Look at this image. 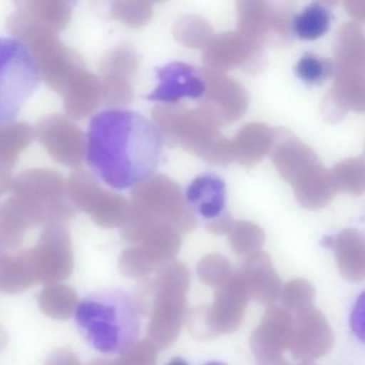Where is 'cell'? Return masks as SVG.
Wrapping results in <instances>:
<instances>
[{"label": "cell", "instance_id": "obj_13", "mask_svg": "<svg viewBox=\"0 0 365 365\" xmlns=\"http://www.w3.org/2000/svg\"><path fill=\"white\" fill-rule=\"evenodd\" d=\"M262 44L252 41L239 31L222 34L204 48L202 61L207 68L223 72L234 68H254L260 61Z\"/></svg>", "mask_w": 365, "mask_h": 365}, {"label": "cell", "instance_id": "obj_6", "mask_svg": "<svg viewBox=\"0 0 365 365\" xmlns=\"http://www.w3.org/2000/svg\"><path fill=\"white\" fill-rule=\"evenodd\" d=\"M190 272L178 260L162 264L155 282L148 341L157 349L170 347L180 334L187 313Z\"/></svg>", "mask_w": 365, "mask_h": 365}, {"label": "cell", "instance_id": "obj_24", "mask_svg": "<svg viewBox=\"0 0 365 365\" xmlns=\"http://www.w3.org/2000/svg\"><path fill=\"white\" fill-rule=\"evenodd\" d=\"M176 41L191 50L205 48L215 37L212 27L197 16H180L173 29Z\"/></svg>", "mask_w": 365, "mask_h": 365}, {"label": "cell", "instance_id": "obj_10", "mask_svg": "<svg viewBox=\"0 0 365 365\" xmlns=\"http://www.w3.org/2000/svg\"><path fill=\"white\" fill-rule=\"evenodd\" d=\"M200 73L206 84L200 108L211 113L220 125L235 123L247 113L249 95L237 81L207 67Z\"/></svg>", "mask_w": 365, "mask_h": 365}, {"label": "cell", "instance_id": "obj_38", "mask_svg": "<svg viewBox=\"0 0 365 365\" xmlns=\"http://www.w3.org/2000/svg\"><path fill=\"white\" fill-rule=\"evenodd\" d=\"M168 365H189L187 364V361L183 360L181 358H175L170 361V363H168Z\"/></svg>", "mask_w": 365, "mask_h": 365}, {"label": "cell", "instance_id": "obj_29", "mask_svg": "<svg viewBox=\"0 0 365 365\" xmlns=\"http://www.w3.org/2000/svg\"><path fill=\"white\" fill-rule=\"evenodd\" d=\"M334 72V63L329 59L307 53L296 66V73L301 81L309 85H319L328 80Z\"/></svg>", "mask_w": 365, "mask_h": 365}, {"label": "cell", "instance_id": "obj_27", "mask_svg": "<svg viewBox=\"0 0 365 365\" xmlns=\"http://www.w3.org/2000/svg\"><path fill=\"white\" fill-rule=\"evenodd\" d=\"M228 235L232 251L238 254L255 253L264 242V230L249 221H235Z\"/></svg>", "mask_w": 365, "mask_h": 365}, {"label": "cell", "instance_id": "obj_22", "mask_svg": "<svg viewBox=\"0 0 365 365\" xmlns=\"http://www.w3.org/2000/svg\"><path fill=\"white\" fill-rule=\"evenodd\" d=\"M143 242L142 249L157 266L173 260L180 250L182 238L179 230L172 226L155 225L147 232Z\"/></svg>", "mask_w": 365, "mask_h": 365}, {"label": "cell", "instance_id": "obj_25", "mask_svg": "<svg viewBox=\"0 0 365 365\" xmlns=\"http://www.w3.org/2000/svg\"><path fill=\"white\" fill-rule=\"evenodd\" d=\"M331 14L319 3L311 4L292 22V29L303 40H316L329 31Z\"/></svg>", "mask_w": 365, "mask_h": 365}, {"label": "cell", "instance_id": "obj_35", "mask_svg": "<svg viewBox=\"0 0 365 365\" xmlns=\"http://www.w3.org/2000/svg\"><path fill=\"white\" fill-rule=\"evenodd\" d=\"M46 365H81V363L76 354L69 350L63 349L51 354Z\"/></svg>", "mask_w": 365, "mask_h": 365}, {"label": "cell", "instance_id": "obj_37", "mask_svg": "<svg viewBox=\"0 0 365 365\" xmlns=\"http://www.w3.org/2000/svg\"><path fill=\"white\" fill-rule=\"evenodd\" d=\"M363 297H361L360 301L356 304V309L352 315V326L356 333L360 335L361 339L363 337V320H364V307H363Z\"/></svg>", "mask_w": 365, "mask_h": 365}, {"label": "cell", "instance_id": "obj_19", "mask_svg": "<svg viewBox=\"0 0 365 365\" xmlns=\"http://www.w3.org/2000/svg\"><path fill=\"white\" fill-rule=\"evenodd\" d=\"M189 204L206 219L215 220L225 208V183L215 175H202L192 181L187 190Z\"/></svg>", "mask_w": 365, "mask_h": 365}, {"label": "cell", "instance_id": "obj_2", "mask_svg": "<svg viewBox=\"0 0 365 365\" xmlns=\"http://www.w3.org/2000/svg\"><path fill=\"white\" fill-rule=\"evenodd\" d=\"M76 324L91 347L106 356H123L138 341L140 312L125 290L99 289L76 304Z\"/></svg>", "mask_w": 365, "mask_h": 365}, {"label": "cell", "instance_id": "obj_9", "mask_svg": "<svg viewBox=\"0 0 365 365\" xmlns=\"http://www.w3.org/2000/svg\"><path fill=\"white\" fill-rule=\"evenodd\" d=\"M239 33L264 46L289 41V9L268 1L245 0L237 4Z\"/></svg>", "mask_w": 365, "mask_h": 365}, {"label": "cell", "instance_id": "obj_32", "mask_svg": "<svg viewBox=\"0 0 365 365\" xmlns=\"http://www.w3.org/2000/svg\"><path fill=\"white\" fill-rule=\"evenodd\" d=\"M119 264L123 274L133 279L146 277L155 267L143 249L125 250L120 255Z\"/></svg>", "mask_w": 365, "mask_h": 365}, {"label": "cell", "instance_id": "obj_7", "mask_svg": "<svg viewBox=\"0 0 365 365\" xmlns=\"http://www.w3.org/2000/svg\"><path fill=\"white\" fill-rule=\"evenodd\" d=\"M138 210L136 212L151 226L168 225L179 232H191L196 217L185 202L180 187L168 177L157 175L134 189Z\"/></svg>", "mask_w": 365, "mask_h": 365}, {"label": "cell", "instance_id": "obj_28", "mask_svg": "<svg viewBox=\"0 0 365 365\" xmlns=\"http://www.w3.org/2000/svg\"><path fill=\"white\" fill-rule=\"evenodd\" d=\"M197 274L200 281L210 287L219 288L230 281L234 275L230 262L220 254H209L197 264Z\"/></svg>", "mask_w": 365, "mask_h": 365}, {"label": "cell", "instance_id": "obj_3", "mask_svg": "<svg viewBox=\"0 0 365 365\" xmlns=\"http://www.w3.org/2000/svg\"><path fill=\"white\" fill-rule=\"evenodd\" d=\"M153 119L162 140L168 144L182 147L213 165H230L234 161L232 140L222 135L221 125L204 108L181 112L159 106L153 110Z\"/></svg>", "mask_w": 365, "mask_h": 365}, {"label": "cell", "instance_id": "obj_16", "mask_svg": "<svg viewBox=\"0 0 365 365\" xmlns=\"http://www.w3.org/2000/svg\"><path fill=\"white\" fill-rule=\"evenodd\" d=\"M242 275L247 294L260 304H273L282 294V282L270 256L255 252L247 258Z\"/></svg>", "mask_w": 365, "mask_h": 365}, {"label": "cell", "instance_id": "obj_8", "mask_svg": "<svg viewBox=\"0 0 365 365\" xmlns=\"http://www.w3.org/2000/svg\"><path fill=\"white\" fill-rule=\"evenodd\" d=\"M249 294L241 273L232 275L227 283L215 288L211 305L198 309L191 320V331L200 339L234 332L245 315Z\"/></svg>", "mask_w": 365, "mask_h": 365}, {"label": "cell", "instance_id": "obj_18", "mask_svg": "<svg viewBox=\"0 0 365 365\" xmlns=\"http://www.w3.org/2000/svg\"><path fill=\"white\" fill-rule=\"evenodd\" d=\"M275 133L269 125L251 123L243 125L232 140L234 161L252 166L262 161L272 149Z\"/></svg>", "mask_w": 365, "mask_h": 365}, {"label": "cell", "instance_id": "obj_11", "mask_svg": "<svg viewBox=\"0 0 365 365\" xmlns=\"http://www.w3.org/2000/svg\"><path fill=\"white\" fill-rule=\"evenodd\" d=\"M294 318L279 307L267 309L262 322L253 331L251 348L256 364L283 360V352L289 349L294 332Z\"/></svg>", "mask_w": 365, "mask_h": 365}, {"label": "cell", "instance_id": "obj_30", "mask_svg": "<svg viewBox=\"0 0 365 365\" xmlns=\"http://www.w3.org/2000/svg\"><path fill=\"white\" fill-rule=\"evenodd\" d=\"M281 296H283L284 304L294 312L300 313L309 309L313 304L314 288L307 279H294L288 282L282 288Z\"/></svg>", "mask_w": 365, "mask_h": 365}, {"label": "cell", "instance_id": "obj_23", "mask_svg": "<svg viewBox=\"0 0 365 365\" xmlns=\"http://www.w3.org/2000/svg\"><path fill=\"white\" fill-rule=\"evenodd\" d=\"M364 160L350 158L339 162L329 172L333 191L344 192L350 195L360 196L364 191Z\"/></svg>", "mask_w": 365, "mask_h": 365}, {"label": "cell", "instance_id": "obj_26", "mask_svg": "<svg viewBox=\"0 0 365 365\" xmlns=\"http://www.w3.org/2000/svg\"><path fill=\"white\" fill-rule=\"evenodd\" d=\"M76 294L66 285L46 286L39 294V305L46 315L56 319H67L76 307Z\"/></svg>", "mask_w": 365, "mask_h": 365}, {"label": "cell", "instance_id": "obj_31", "mask_svg": "<svg viewBox=\"0 0 365 365\" xmlns=\"http://www.w3.org/2000/svg\"><path fill=\"white\" fill-rule=\"evenodd\" d=\"M157 348L149 341L135 344L129 351L113 361L98 360L89 365H155L157 364Z\"/></svg>", "mask_w": 365, "mask_h": 365}, {"label": "cell", "instance_id": "obj_21", "mask_svg": "<svg viewBox=\"0 0 365 365\" xmlns=\"http://www.w3.org/2000/svg\"><path fill=\"white\" fill-rule=\"evenodd\" d=\"M334 55L336 66L364 68V34L356 23H346L339 29L335 38Z\"/></svg>", "mask_w": 365, "mask_h": 365}, {"label": "cell", "instance_id": "obj_4", "mask_svg": "<svg viewBox=\"0 0 365 365\" xmlns=\"http://www.w3.org/2000/svg\"><path fill=\"white\" fill-rule=\"evenodd\" d=\"M272 160L275 170L292 187L301 206L314 210L331 202L334 191L329 172L309 146L296 138L284 140L275 148Z\"/></svg>", "mask_w": 365, "mask_h": 365}, {"label": "cell", "instance_id": "obj_12", "mask_svg": "<svg viewBox=\"0 0 365 365\" xmlns=\"http://www.w3.org/2000/svg\"><path fill=\"white\" fill-rule=\"evenodd\" d=\"M364 108V68L334 65L332 88L322 100L326 120L336 123L348 112L363 113Z\"/></svg>", "mask_w": 365, "mask_h": 365}, {"label": "cell", "instance_id": "obj_14", "mask_svg": "<svg viewBox=\"0 0 365 365\" xmlns=\"http://www.w3.org/2000/svg\"><path fill=\"white\" fill-rule=\"evenodd\" d=\"M289 350L294 358L309 360L330 351L334 344L331 327L324 314L314 307L296 314Z\"/></svg>", "mask_w": 365, "mask_h": 365}, {"label": "cell", "instance_id": "obj_20", "mask_svg": "<svg viewBox=\"0 0 365 365\" xmlns=\"http://www.w3.org/2000/svg\"><path fill=\"white\" fill-rule=\"evenodd\" d=\"M37 282L31 253L22 254L18 257H0V292H21Z\"/></svg>", "mask_w": 365, "mask_h": 365}, {"label": "cell", "instance_id": "obj_34", "mask_svg": "<svg viewBox=\"0 0 365 365\" xmlns=\"http://www.w3.org/2000/svg\"><path fill=\"white\" fill-rule=\"evenodd\" d=\"M234 220L232 219L227 213H223L217 219L207 223L206 227L209 232L215 235H225L230 232L232 225H234Z\"/></svg>", "mask_w": 365, "mask_h": 365}, {"label": "cell", "instance_id": "obj_5", "mask_svg": "<svg viewBox=\"0 0 365 365\" xmlns=\"http://www.w3.org/2000/svg\"><path fill=\"white\" fill-rule=\"evenodd\" d=\"M41 72L29 46L14 37H0V128L9 127L33 97Z\"/></svg>", "mask_w": 365, "mask_h": 365}, {"label": "cell", "instance_id": "obj_33", "mask_svg": "<svg viewBox=\"0 0 365 365\" xmlns=\"http://www.w3.org/2000/svg\"><path fill=\"white\" fill-rule=\"evenodd\" d=\"M153 14V6L149 3H131L125 7L123 16L132 25H142L146 23Z\"/></svg>", "mask_w": 365, "mask_h": 365}, {"label": "cell", "instance_id": "obj_1", "mask_svg": "<svg viewBox=\"0 0 365 365\" xmlns=\"http://www.w3.org/2000/svg\"><path fill=\"white\" fill-rule=\"evenodd\" d=\"M85 140L87 165L117 191L135 189L150 178L161 157L159 131L133 110L110 108L93 115Z\"/></svg>", "mask_w": 365, "mask_h": 365}, {"label": "cell", "instance_id": "obj_39", "mask_svg": "<svg viewBox=\"0 0 365 365\" xmlns=\"http://www.w3.org/2000/svg\"><path fill=\"white\" fill-rule=\"evenodd\" d=\"M206 365H225V364H223V363H220V362H209V363H207Z\"/></svg>", "mask_w": 365, "mask_h": 365}, {"label": "cell", "instance_id": "obj_17", "mask_svg": "<svg viewBox=\"0 0 365 365\" xmlns=\"http://www.w3.org/2000/svg\"><path fill=\"white\" fill-rule=\"evenodd\" d=\"M331 247L335 254L339 273L351 282L362 281L365 277V240L358 230L347 228L332 239Z\"/></svg>", "mask_w": 365, "mask_h": 365}, {"label": "cell", "instance_id": "obj_36", "mask_svg": "<svg viewBox=\"0 0 365 365\" xmlns=\"http://www.w3.org/2000/svg\"><path fill=\"white\" fill-rule=\"evenodd\" d=\"M346 11L356 21H363L365 18L364 0H347L344 3Z\"/></svg>", "mask_w": 365, "mask_h": 365}, {"label": "cell", "instance_id": "obj_15", "mask_svg": "<svg viewBox=\"0 0 365 365\" xmlns=\"http://www.w3.org/2000/svg\"><path fill=\"white\" fill-rule=\"evenodd\" d=\"M157 78V88L147 96L150 101L177 103L185 98H202L206 91V84L200 72L187 63H170L159 68Z\"/></svg>", "mask_w": 365, "mask_h": 365}]
</instances>
